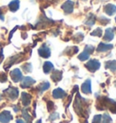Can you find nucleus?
<instances>
[{
    "instance_id": "1",
    "label": "nucleus",
    "mask_w": 116,
    "mask_h": 123,
    "mask_svg": "<svg viewBox=\"0 0 116 123\" xmlns=\"http://www.w3.org/2000/svg\"><path fill=\"white\" fill-rule=\"evenodd\" d=\"M94 51V47L92 45H86L84 48V52L82 54H79L78 56V59L80 61H86L87 59H89L90 55L93 54V52Z\"/></svg>"
},
{
    "instance_id": "2",
    "label": "nucleus",
    "mask_w": 116,
    "mask_h": 123,
    "mask_svg": "<svg viewBox=\"0 0 116 123\" xmlns=\"http://www.w3.org/2000/svg\"><path fill=\"white\" fill-rule=\"evenodd\" d=\"M100 66H101L100 62L98 61V60H95V59L90 60V61L85 64V67L89 70L90 72H92V73L96 72L97 70L100 68Z\"/></svg>"
},
{
    "instance_id": "3",
    "label": "nucleus",
    "mask_w": 116,
    "mask_h": 123,
    "mask_svg": "<svg viewBox=\"0 0 116 123\" xmlns=\"http://www.w3.org/2000/svg\"><path fill=\"white\" fill-rule=\"evenodd\" d=\"M4 92L7 95L8 98H10L11 100H16V98L18 97V94H19L18 90L16 88H14V87H9Z\"/></svg>"
},
{
    "instance_id": "4",
    "label": "nucleus",
    "mask_w": 116,
    "mask_h": 123,
    "mask_svg": "<svg viewBox=\"0 0 116 123\" xmlns=\"http://www.w3.org/2000/svg\"><path fill=\"white\" fill-rule=\"evenodd\" d=\"M10 76H11V79L13 80V81H15V82H18L23 78L22 73H21V71L19 69L13 70L11 73H10Z\"/></svg>"
},
{
    "instance_id": "5",
    "label": "nucleus",
    "mask_w": 116,
    "mask_h": 123,
    "mask_svg": "<svg viewBox=\"0 0 116 123\" xmlns=\"http://www.w3.org/2000/svg\"><path fill=\"white\" fill-rule=\"evenodd\" d=\"M74 2L71 0H67L65 3H64L62 6V8L64 12L66 14H71L72 12L74 11Z\"/></svg>"
},
{
    "instance_id": "6",
    "label": "nucleus",
    "mask_w": 116,
    "mask_h": 123,
    "mask_svg": "<svg viewBox=\"0 0 116 123\" xmlns=\"http://www.w3.org/2000/svg\"><path fill=\"white\" fill-rule=\"evenodd\" d=\"M38 54L39 55L43 58H48L50 57L51 55V50L49 47H47L45 44H44V45L40 48L38 50Z\"/></svg>"
},
{
    "instance_id": "7",
    "label": "nucleus",
    "mask_w": 116,
    "mask_h": 123,
    "mask_svg": "<svg viewBox=\"0 0 116 123\" xmlns=\"http://www.w3.org/2000/svg\"><path fill=\"white\" fill-rule=\"evenodd\" d=\"M12 115L11 113L7 111H5L0 114V121L2 123H8L12 119Z\"/></svg>"
},
{
    "instance_id": "8",
    "label": "nucleus",
    "mask_w": 116,
    "mask_h": 123,
    "mask_svg": "<svg viewBox=\"0 0 116 123\" xmlns=\"http://www.w3.org/2000/svg\"><path fill=\"white\" fill-rule=\"evenodd\" d=\"M82 92L85 94H89L92 92V86H91V80H86V81L82 84L81 87Z\"/></svg>"
},
{
    "instance_id": "9",
    "label": "nucleus",
    "mask_w": 116,
    "mask_h": 123,
    "mask_svg": "<svg viewBox=\"0 0 116 123\" xmlns=\"http://www.w3.org/2000/svg\"><path fill=\"white\" fill-rule=\"evenodd\" d=\"M35 82V81L33 78H31V77H26V78H24L22 82H21V87L22 88H29Z\"/></svg>"
},
{
    "instance_id": "10",
    "label": "nucleus",
    "mask_w": 116,
    "mask_h": 123,
    "mask_svg": "<svg viewBox=\"0 0 116 123\" xmlns=\"http://www.w3.org/2000/svg\"><path fill=\"white\" fill-rule=\"evenodd\" d=\"M113 45L111 44V43H100L99 45L97 47V52H106V51H109L112 49Z\"/></svg>"
},
{
    "instance_id": "11",
    "label": "nucleus",
    "mask_w": 116,
    "mask_h": 123,
    "mask_svg": "<svg viewBox=\"0 0 116 123\" xmlns=\"http://www.w3.org/2000/svg\"><path fill=\"white\" fill-rule=\"evenodd\" d=\"M65 95H66L65 92L64 90H62L61 88L55 89L54 92H53V97H54V99H63Z\"/></svg>"
},
{
    "instance_id": "12",
    "label": "nucleus",
    "mask_w": 116,
    "mask_h": 123,
    "mask_svg": "<svg viewBox=\"0 0 116 123\" xmlns=\"http://www.w3.org/2000/svg\"><path fill=\"white\" fill-rule=\"evenodd\" d=\"M104 12L108 15H113L116 13V6L112 4H108L104 6Z\"/></svg>"
},
{
    "instance_id": "13",
    "label": "nucleus",
    "mask_w": 116,
    "mask_h": 123,
    "mask_svg": "<svg viewBox=\"0 0 116 123\" xmlns=\"http://www.w3.org/2000/svg\"><path fill=\"white\" fill-rule=\"evenodd\" d=\"M114 37V34H113V31L111 28H107L106 31H105V35L103 36V40L104 41H107V42H110L112 41Z\"/></svg>"
},
{
    "instance_id": "14",
    "label": "nucleus",
    "mask_w": 116,
    "mask_h": 123,
    "mask_svg": "<svg viewBox=\"0 0 116 123\" xmlns=\"http://www.w3.org/2000/svg\"><path fill=\"white\" fill-rule=\"evenodd\" d=\"M63 77V73L61 71H54V73H52V75H51V78H52V80L55 82H57V81H61V79H62Z\"/></svg>"
},
{
    "instance_id": "15",
    "label": "nucleus",
    "mask_w": 116,
    "mask_h": 123,
    "mask_svg": "<svg viewBox=\"0 0 116 123\" xmlns=\"http://www.w3.org/2000/svg\"><path fill=\"white\" fill-rule=\"evenodd\" d=\"M31 102V96L26 93V92H23L22 93V103L24 106H28Z\"/></svg>"
},
{
    "instance_id": "16",
    "label": "nucleus",
    "mask_w": 116,
    "mask_h": 123,
    "mask_svg": "<svg viewBox=\"0 0 116 123\" xmlns=\"http://www.w3.org/2000/svg\"><path fill=\"white\" fill-rule=\"evenodd\" d=\"M105 68H106V69H110L112 72H115L116 71V60L106 62H105Z\"/></svg>"
},
{
    "instance_id": "17",
    "label": "nucleus",
    "mask_w": 116,
    "mask_h": 123,
    "mask_svg": "<svg viewBox=\"0 0 116 123\" xmlns=\"http://www.w3.org/2000/svg\"><path fill=\"white\" fill-rule=\"evenodd\" d=\"M53 69H54V65H53L52 62H45L44 63L43 70H44V73H49Z\"/></svg>"
},
{
    "instance_id": "18",
    "label": "nucleus",
    "mask_w": 116,
    "mask_h": 123,
    "mask_svg": "<svg viewBox=\"0 0 116 123\" xmlns=\"http://www.w3.org/2000/svg\"><path fill=\"white\" fill-rule=\"evenodd\" d=\"M19 0H13L10 2V4H9V8H10V10L12 12H16L18 8H19Z\"/></svg>"
},
{
    "instance_id": "19",
    "label": "nucleus",
    "mask_w": 116,
    "mask_h": 123,
    "mask_svg": "<svg viewBox=\"0 0 116 123\" xmlns=\"http://www.w3.org/2000/svg\"><path fill=\"white\" fill-rule=\"evenodd\" d=\"M49 87H50V83L48 81H45V82H43V83H41V84L39 85L37 89H38L39 92L42 93L45 91H46L47 89H49Z\"/></svg>"
},
{
    "instance_id": "20",
    "label": "nucleus",
    "mask_w": 116,
    "mask_h": 123,
    "mask_svg": "<svg viewBox=\"0 0 116 123\" xmlns=\"http://www.w3.org/2000/svg\"><path fill=\"white\" fill-rule=\"evenodd\" d=\"M94 23H95V16L91 14V15H88L87 20L85 21V25H87L88 26H92L94 25Z\"/></svg>"
},
{
    "instance_id": "21",
    "label": "nucleus",
    "mask_w": 116,
    "mask_h": 123,
    "mask_svg": "<svg viewBox=\"0 0 116 123\" xmlns=\"http://www.w3.org/2000/svg\"><path fill=\"white\" fill-rule=\"evenodd\" d=\"M112 122V119L108 114H103L102 116V119H101V123H111Z\"/></svg>"
},
{
    "instance_id": "22",
    "label": "nucleus",
    "mask_w": 116,
    "mask_h": 123,
    "mask_svg": "<svg viewBox=\"0 0 116 123\" xmlns=\"http://www.w3.org/2000/svg\"><path fill=\"white\" fill-rule=\"evenodd\" d=\"M102 34H103V30L101 28H97L96 30H94L93 32L91 33V35L93 36H98V37H101L102 36Z\"/></svg>"
},
{
    "instance_id": "23",
    "label": "nucleus",
    "mask_w": 116,
    "mask_h": 123,
    "mask_svg": "<svg viewBox=\"0 0 116 123\" xmlns=\"http://www.w3.org/2000/svg\"><path fill=\"white\" fill-rule=\"evenodd\" d=\"M84 39V35L82 34V33H78L77 35H75L74 37V40L75 41L76 43H79V42H81L82 40Z\"/></svg>"
},
{
    "instance_id": "24",
    "label": "nucleus",
    "mask_w": 116,
    "mask_h": 123,
    "mask_svg": "<svg viewBox=\"0 0 116 123\" xmlns=\"http://www.w3.org/2000/svg\"><path fill=\"white\" fill-rule=\"evenodd\" d=\"M23 69L26 73H30V72L32 71L31 63H26L25 65H23Z\"/></svg>"
},
{
    "instance_id": "25",
    "label": "nucleus",
    "mask_w": 116,
    "mask_h": 123,
    "mask_svg": "<svg viewBox=\"0 0 116 123\" xmlns=\"http://www.w3.org/2000/svg\"><path fill=\"white\" fill-rule=\"evenodd\" d=\"M23 116L24 118L26 119V120L27 122H30V120H31V117L29 116V114H28V112H27L26 110H23Z\"/></svg>"
},
{
    "instance_id": "26",
    "label": "nucleus",
    "mask_w": 116,
    "mask_h": 123,
    "mask_svg": "<svg viewBox=\"0 0 116 123\" xmlns=\"http://www.w3.org/2000/svg\"><path fill=\"white\" fill-rule=\"evenodd\" d=\"M100 21H101V24H103V25H107L108 23H110V20H109L108 18H106L105 16H101Z\"/></svg>"
},
{
    "instance_id": "27",
    "label": "nucleus",
    "mask_w": 116,
    "mask_h": 123,
    "mask_svg": "<svg viewBox=\"0 0 116 123\" xmlns=\"http://www.w3.org/2000/svg\"><path fill=\"white\" fill-rule=\"evenodd\" d=\"M101 119H102V115L94 116L93 119V123H101Z\"/></svg>"
},
{
    "instance_id": "28",
    "label": "nucleus",
    "mask_w": 116,
    "mask_h": 123,
    "mask_svg": "<svg viewBox=\"0 0 116 123\" xmlns=\"http://www.w3.org/2000/svg\"><path fill=\"white\" fill-rule=\"evenodd\" d=\"M58 118H59V113H56V112H55V113L51 114V116H50V118H49V119H50V120H52V121H53V120L58 119Z\"/></svg>"
},
{
    "instance_id": "29",
    "label": "nucleus",
    "mask_w": 116,
    "mask_h": 123,
    "mask_svg": "<svg viewBox=\"0 0 116 123\" xmlns=\"http://www.w3.org/2000/svg\"><path fill=\"white\" fill-rule=\"evenodd\" d=\"M0 81H1V82L6 81V75L5 73H1V74H0Z\"/></svg>"
},
{
    "instance_id": "30",
    "label": "nucleus",
    "mask_w": 116,
    "mask_h": 123,
    "mask_svg": "<svg viewBox=\"0 0 116 123\" xmlns=\"http://www.w3.org/2000/svg\"><path fill=\"white\" fill-rule=\"evenodd\" d=\"M47 104H48V111H50L51 110L53 109V106H54V103H53L52 101H48V102H47Z\"/></svg>"
},
{
    "instance_id": "31",
    "label": "nucleus",
    "mask_w": 116,
    "mask_h": 123,
    "mask_svg": "<svg viewBox=\"0 0 116 123\" xmlns=\"http://www.w3.org/2000/svg\"><path fill=\"white\" fill-rule=\"evenodd\" d=\"M16 123H26V122L24 121L23 119H17V120H16Z\"/></svg>"
},
{
    "instance_id": "32",
    "label": "nucleus",
    "mask_w": 116,
    "mask_h": 123,
    "mask_svg": "<svg viewBox=\"0 0 116 123\" xmlns=\"http://www.w3.org/2000/svg\"><path fill=\"white\" fill-rule=\"evenodd\" d=\"M36 123H42V120H41V119H39V120L36 121Z\"/></svg>"
},
{
    "instance_id": "33",
    "label": "nucleus",
    "mask_w": 116,
    "mask_h": 123,
    "mask_svg": "<svg viewBox=\"0 0 116 123\" xmlns=\"http://www.w3.org/2000/svg\"><path fill=\"white\" fill-rule=\"evenodd\" d=\"M84 123H88V122H87V121H85V122Z\"/></svg>"
},
{
    "instance_id": "34",
    "label": "nucleus",
    "mask_w": 116,
    "mask_h": 123,
    "mask_svg": "<svg viewBox=\"0 0 116 123\" xmlns=\"http://www.w3.org/2000/svg\"><path fill=\"white\" fill-rule=\"evenodd\" d=\"M0 100H1V96H0Z\"/></svg>"
},
{
    "instance_id": "35",
    "label": "nucleus",
    "mask_w": 116,
    "mask_h": 123,
    "mask_svg": "<svg viewBox=\"0 0 116 123\" xmlns=\"http://www.w3.org/2000/svg\"><path fill=\"white\" fill-rule=\"evenodd\" d=\"M83 1H86V0H83Z\"/></svg>"
},
{
    "instance_id": "36",
    "label": "nucleus",
    "mask_w": 116,
    "mask_h": 123,
    "mask_svg": "<svg viewBox=\"0 0 116 123\" xmlns=\"http://www.w3.org/2000/svg\"><path fill=\"white\" fill-rule=\"evenodd\" d=\"M115 22H116V17H115Z\"/></svg>"
}]
</instances>
